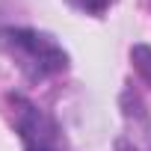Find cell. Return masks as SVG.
Segmentation results:
<instances>
[{"label":"cell","mask_w":151,"mask_h":151,"mask_svg":"<svg viewBox=\"0 0 151 151\" xmlns=\"http://www.w3.org/2000/svg\"><path fill=\"white\" fill-rule=\"evenodd\" d=\"M0 50L12 59V65L30 83H42L68 68V53L62 50V45L39 30H27V27L0 30Z\"/></svg>","instance_id":"1"},{"label":"cell","mask_w":151,"mask_h":151,"mask_svg":"<svg viewBox=\"0 0 151 151\" xmlns=\"http://www.w3.org/2000/svg\"><path fill=\"white\" fill-rule=\"evenodd\" d=\"M77 9H83V12H89V15H104L110 6H113V0H71Z\"/></svg>","instance_id":"4"},{"label":"cell","mask_w":151,"mask_h":151,"mask_svg":"<svg viewBox=\"0 0 151 151\" xmlns=\"http://www.w3.org/2000/svg\"><path fill=\"white\" fill-rule=\"evenodd\" d=\"M9 104L15 110V130L24 142V151H59L56 124L33 101H27L21 95H12Z\"/></svg>","instance_id":"2"},{"label":"cell","mask_w":151,"mask_h":151,"mask_svg":"<svg viewBox=\"0 0 151 151\" xmlns=\"http://www.w3.org/2000/svg\"><path fill=\"white\" fill-rule=\"evenodd\" d=\"M130 62H133L136 74L151 86V47H148V45H136V47L130 50Z\"/></svg>","instance_id":"3"}]
</instances>
